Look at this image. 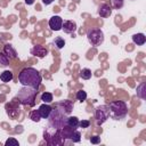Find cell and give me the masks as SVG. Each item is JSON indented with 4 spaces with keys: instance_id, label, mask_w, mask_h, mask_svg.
Returning <instances> with one entry per match:
<instances>
[{
    "instance_id": "cell-1",
    "label": "cell",
    "mask_w": 146,
    "mask_h": 146,
    "mask_svg": "<svg viewBox=\"0 0 146 146\" xmlns=\"http://www.w3.org/2000/svg\"><path fill=\"white\" fill-rule=\"evenodd\" d=\"M41 80H42V78H41L39 71H36L33 67H25L18 74V81L22 86L30 87L35 90H38L40 88Z\"/></svg>"
},
{
    "instance_id": "cell-2",
    "label": "cell",
    "mask_w": 146,
    "mask_h": 146,
    "mask_svg": "<svg viewBox=\"0 0 146 146\" xmlns=\"http://www.w3.org/2000/svg\"><path fill=\"white\" fill-rule=\"evenodd\" d=\"M110 115L114 120H121L128 114V106L122 100H114L110 103Z\"/></svg>"
},
{
    "instance_id": "cell-3",
    "label": "cell",
    "mask_w": 146,
    "mask_h": 146,
    "mask_svg": "<svg viewBox=\"0 0 146 146\" xmlns=\"http://www.w3.org/2000/svg\"><path fill=\"white\" fill-rule=\"evenodd\" d=\"M36 90L33 89V88H30V87H25L23 86V88L18 91L17 94V98L19 99V102L23 104V105H30V106H33L35 104V95H36Z\"/></svg>"
},
{
    "instance_id": "cell-4",
    "label": "cell",
    "mask_w": 146,
    "mask_h": 146,
    "mask_svg": "<svg viewBox=\"0 0 146 146\" xmlns=\"http://www.w3.org/2000/svg\"><path fill=\"white\" fill-rule=\"evenodd\" d=\"M87 38H88V41L90 42L91 46H100L103 42H104V33L102 30L99 29H91V30H88L87 32Z\"/></svg>"
},
{
    "instance_id": "cell-5",
    "label": "cell",
    "mask_w": 146,
    "mask_h": 146,
    "mask_svg": "<svg viewBox=\"0 0 146 146\" xmlns=\"http://www.w3.org/2000/svg\"><path fill=\"white\" fill-rule=\"evenodd\" d=\"M110 116V108L108 106L106 105H102V106H98L96 108V113H95V119H96V122L98 125L103 124Z\"/></svg>"
},
{
    "instance_id": "cell-6",
    "label": "cell",
    "mask_w": 146,
    "mask_h": 146,
    "mask_svg": "<svg viewBox=\"0 0 146 146\" xmlns=\"http://www.w3.org/2000/svg\"><path fill=\"white\" fill-rule=\"evenodd\" d=\"M62 25H63V19L60 16H52L50 19H49V27L52 30V31H59L62 30Z\"/></svg>"
},
{
    "instance_id": "cell-7",
    "label": "cell",
    "mask_w": 146,
    "mask_h": 146,
    "mask_svg": "<svg viewBox=\"0 0 146 146\" xmlns=\"http://www.w3.org/2000/svg\"><path fill=\"white\" fill-rule=\"evenodd\" d=\"M62 30L65 33H73L76 31V23L74 21H65V22H63Z\"/></svg>"
},
{
    "instance_id": "cell-8",
    "label": "cell",
    "mask_w": 146,
    "mask_h": 146,
    "mask_svg": "<svg viewBox=\"0 0 146 146\" xmlns=\"http://www.w3.org/2000/svg\"><path fill=\"white\" fill-rule=\"evenodd\" d=\"M38 111H39V113H40V115H41V119H48V117L50 116V114H51L52 108H51V106H49L47 103H44V104L40 105V107H39Z\"/></svg>"
},
{
    "instance_id": "cell-9",
    "label": "cell",
    "mask_w": 146,
    "mask_h": 146,
    "mask_svg": "<svg viewBox=\"0 0 146 146\" xmlns=\"http://www.w3.org/2000/svg\"><path fill=\"white\" fill-rule=\"evenodd\" d=\"M112 14V8L107 5V3H102L99 7H98V15L103 18H106L108 17L110 15Z\"/></svg>"
},
{
    "instance_id": "cell-10",
    "label": "cell",
    "mask_w": 146,
    "mask_h": 146,
    "mask_svg": "<svg viewBox=\"0 0 146 146\" xmlns=\"http://www.w3.org/2000/svg\"><path fill=\"white\" fill-rule=\"evenodd\" d=\"M3 54L9 58V59H14L17 57V52L16 50L14 49V47L11 44H6L3 47Z\"/></svg>"
},
{
    "instance_id": "cell-11",
    "label": "cell",
    "mask_w": 146,
    "mask_h": 146,
    "mask_svg": "<svg viewBox=\"0 0 146 146\" xmlns=\"http://www.w3.org/2000/svg\"><path fill=\"white\" fill-rule=\"evenodd\" d=\"M79 123H80V121L76 116H70L65 120V125H67L72 129H76L79 127Z\"/></svg>"
},
{
    "instance_id": "cell-12",
    "label": "cell",
    "mask_w": 146,
    "mask_h": 146,
    "mask_svg": "<svg viewBox=\"0 0 146 146\" xmlns=\"http://www.w3.org/2000/svg\"><path fill=\"white\" fill-rule=\"evenodd\" d=\"M31 51H32L33 55H35V56H38L40 58H42V57H44L47 55V49L44 47H42V46H35Z\"/></svg>"
},
{
    "instance_id": "cell-13",
    "label": "cell",
    "mask_w": 146,
    "mask_h": 146,
    "mask_svg": "<svg viewBox=\"0 0 146 146\" xmlns=\"http://www.w3.org/2000/svg\"><path fill=\"white\" fill-rule=\"evenodd\" d=\"M132 41L137 46H143L145 43V41H146V36L143 33H137V34H133L132 35Z\"/></svg>"
},
{
    "instance_id": "cell-14",
    "label": "cell",
    "mask_w": 146,
    "mask_h": 146,
    "mask_svg": "<svg viewBox=\"0 0 146 146\" xmlns=\"http://www.w3.org/2000/svg\"><path fill=\"white\" fill-rule=\"evenodd\" d=\"M145 88H146V83L143 82L140 83L138 87H137V96L141 99H145L146 98V91H145Z\"/></svg>"
},
{
    "instance_id": "cell-15",
    "label": "cell",
    "mask_w": 146,
    "mask_h": 146,
    "mask_svg": "<svg viewBox=\"0 0 146 146\" xmlns=\"http://www.w3.org/2000/svg\"><path fill=\"white\" fill-rule=\"evenodd\" d=\"M0 80L2 82H9L13 80V72L11 71H3L0 74Z\"/></svg>"
},
{
    "instance_id": "cell-16",
    "label": "cell",
    "mask_w": 146,
    "mask_h": 146,
    "mask_svg": "<svg viewBox=\"0 0 146 146\" xmlns=\"http://www.w3.org/2000/svg\"><path fill=\"white\" fill-rule=\"evenodd\" d=\"M91 71L89 70V68H82L81 71H80V76L83 79V80H89L90 78H91Z\"/></svg>"
},
{
    "instance_id": "cell-17",
    "label": "cell",
    "mask_w": 146,
    "mask_h": 146,
    "mask_svg": "<svg viewBox=\"0 0 146 146\" xmlns=\"http://www.w3.org/2000/svg\"><path fill=\"white\" fill-rule=\"evenodd\" d=\"M70 139H71L73 143H79V141L81 140V135H80V132L74 129V130L72 131L71 136H70Z\"/></svg>"
},
{
    "instance_id": "cell-18",
    "label": "cell",
    "mask_w": 146,
    "mask_h": 146,
    "mask_svg": "<svg viewBox=\"0 0 146 146\" xmlns=\"http://www.w3.org/2000/svg\"><path fill=\"white\" fill-rule=\"evenodd\" d=\"M41 100H42L43 103H47V104L51 103V102H52V94L44 91V92L41 95Z\"/></svg>"
},
{
    "instance_id": "cell-19",
    "label": "cell",
    "mask_w": 146,
    "mask_h": 146,
    "mask_svg": "<svg viewBox=\"0 0 146 146\" xmlns=\"http://www.w3.org/2000/svg\"><path fill=\"white\" fill-rule=\"evenodd\" d=\"M54 43H55V46H56L58 49H62V48H64V46H65V40H64L62 36H57V38H55Z\"/></svg>"
},
{
    "instance_id": "cell-20",
    "label": "cell",
    "mask_w": 146,
    "mask_h": 146,
    "mask_svg": "<svg viewBox=\"0 0 146 146\" xmlns=\"http://www.w3.org/2000/svg\"><path fill=\"white\" fill-rule=\"evenodd\" d=\"M30 119L32 121H34V122H39L40 119H41V115H40L39 111H32L31 114H30Z\"/></svg>"
},
{
    "instance_id": "cell-21",
    "label": "cell",
    "mask_w": 146,
    "mask_h": 146,
    "mask_svg": "<svg viewBox=\"0 0 146 146\" xmlns=\"http://www.w3.org/2000/svg\"><path fill=\"white\" fill-rule=\"evenodd\" d=\"M8 63H9V58L3 52H0V66H7Z\"/></svg>"
},
{
    "instance_id": "cell-22",
    "label": "cell",
    "mask_w": 146,
    "mask_h": 146,
    "mask_svg": "<svg viewBox=\"0 0 146 146\" xmlns=\"http://www.w3.org/2000/svg\"><path fill=\"white\" fill-rule=\"evenodd\" d=\"M86 98H87V92H86L84 90H79V91H76V99H78V100L83 102V100H86Z\"/></svg>"
},
{
    "instance_id": "cell-23",
    "label": "cell",
    "mask_w": 146,
    "mask_h": 146,
    "mask_svg": "<svg viewBox=\"0 0 146 146\" xmlns=\"http://www.w3.org/2000/svg\"><path fill=\"white\" fill-rule=\"evenodd\" d=\"M123 1L124 0H111V3L115 9H120L123 6Z\"/></svg>"
},
{
    "instance_id": "cell-24",
    "label": "cell",
    "mask_w": 146,
    "mask_h": 146,
    "mask_svg": "<svg viewBox=\"0 0 146 146\" xmlns=\"http://www.w3.org/2000/svg\"><path fill=\"white\" fill-rule=\"evenodd\" d=\"M5 144H6V146H18V141L16 139H14V138L7 139Z\"/></svg>"
},
{
    "instance_id": "cell-25",
    "label": "cell",
    "mask_w": 146,
    "mask_h": 146,
    "mask_svg": "<svg viewBox=\"0 0 146 146\" xmlns=\"http://www.w3.org/2000/svg\"><path fill=\"white\" fill-rule=\"evenodd\" d=\"M79 125H80L81 128H88V127L90 125V121H88V120H82V121L79 123Z\"/></svg>"
},
{
    "instance_id": "cell-26",
    "label": "cell",
    "mask_w": 146,
    "mask_h": 146,
    "mask_svg": "<svg viewBox=\"0 0 146 146\" xmlns=\"http://www.w3.org/2000/svg\"><path fill=\"white\" fill-rule=\"evenodd\" d=\"M90 143H91V144H99V143H100V137H98V136H92V137L90 138Z\"/></svg>"
},
{
    "instance_id": "cell-27",
    "label": "cell",
    "mask_w": 146,
    "mask_h": 146,
    "mask_svg": "<svg viewBox=\"0 0 146 146\" xmlns=\"http://www.w3.org/2000/svg\"><path fill=\"white\" fill-rule=\"evenodd\" d=\"M52 1H54V0H42V3L46 5V6H48V5H50Z\"/></svg>"
},
{
    "instance_id": "cell-28",
    "label": "cell",
    "mask_w": 146,
    "mask_h": 146,
    "mask_svg": "<svg viewBox=\"0 0 146 146\" xmlns=\"http://www.w3.org/2000/svg\"><path fill=\"white\" fill-rule=\"evenodd\" d=\"M25 3L26 5H33L34 3V0H25Z\"/></svg>"
}]
</instances>
